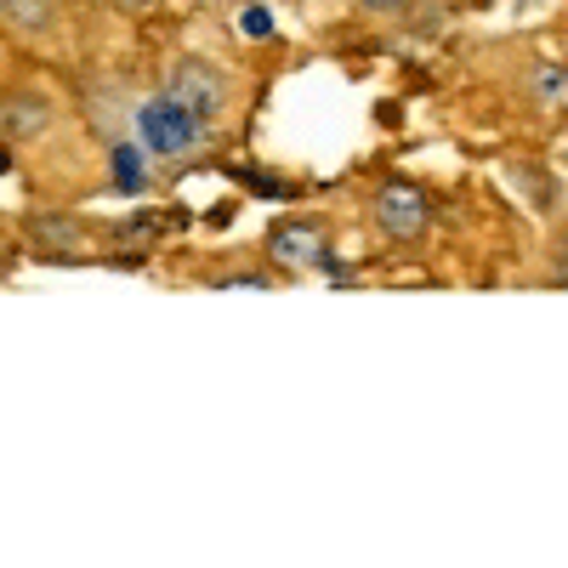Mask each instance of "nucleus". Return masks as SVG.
Segmentation results:
<instances>
[{
  "instance_id": "obj_5",
  "label": "nucleus",
  "mask_w": 568,
  "mask_h": 568,
  "mask_svg": "<svg viewBox=\"0 0 568 568\" xmlns=\"http://www.w3.org/2000/svg\"><path fill=\"white\" fill-rule=\"evenodd\" d=\"M63 125V98L45 80H29L18 74L7 91H0V131H7L12 149H34Z\"/></svg>"
},
{
  "instance_id": "obj_11",
  "label": "nucleus",
  "mask_w": 568,
  "mask_h": 568,
  "mask_svg": "<svg viewBox=\"0 0 568 568\" xmlns=\"http://www.w3.org/2000/svg\"><path fill=\"white\" fill-rule=\"evenodd\" d=\"M506 171H511L517 187H524L529 211H540V216H562V211H568V200H562V187H557L551 171H535L529 160H506Z\"/></svg>"
},
{
  "instance_id": "obj_15",
  "label": "nucleus",
  "mask_w": 568,
  "mask_h": 568,
  "mask_svg": "<svg viewBox=\"0 0 568 568\" xmlns=\"http://www.w3.org/2000/svg\"><path fill=\"white\" fill-rule=\"evenodd\" d=\"M200 7H211V12H227V7H240V0H200Z\"/></svg>"
},
{
  "instance_id": "obj_1",
  "label": "nucleus",
  "mask_w": 568,
  "mask_h": 568,
  "mask_svg": "<svg viewBox=\"0 0 568 568\" xmlns=\"http://www.w3.org/2000/svg\"><path fill=\"white\" fill-rule=\"evenodd\" d=\"M131 136L154 160L187 165V160H200L211 142H216V125L200 120L194 109H182L176 98H165V91L154 85V91H142V98H131Z\"/></svg>"
},
{
  "instance_id": "obj_4",
  "label": "nucleus",
  "mask_w": 568,
  "mask_h": 568,
  "mask_svg": "<svg viewBox=\"0 0 568 568\" xmlns=\"http://www.w3.org/2000/svg\"><path fill=\"white\" fill-rule=\"evenodd\" d=\"M369 222L387 245H420L433 227V194L409 176H387L369 187Z\"/></svg>"
},
{
  "instance_id": "obj_13",
  "label": "nucleus",
  "mask_w": 568,
  "mask_h": 568,
  "mask_svg": "<svg viewBox=\"0 0 568 568\" xmlns=\"http://www.w3.org/2000/svg\"><path fill=\"white\" fill-rule=\"evenodd\" d=\"M353 7L369 18H404V12H415V0H353Z\"/></svg>"
},
{
  "instance_id": "obj_2",
  "label": "nucleus",
  "mask_w": 568,
  "mask_h": 568,
  "mask_svg": "<svg viewBox=\"0 0 568 568\" xmlns=\"http://www.w3.org/2000/svg\"><path fill=\"white\" fill-rule=\"evenodd\" d=\"M18 251L40 256V262H58V267H80V262H103L98 251H85L91 245V227L85 216L63 211V205H29L18 211Z\"/></svg>"
},
{
  "instance_id": "obj_6",
  "label": "nucleus",
  "mask_w": 568,
  "mask_h": 568,
  "mask_svg": "<svg viewBox=\"0 0 568 568\" xmlns=\"http://www.w3.org/2000/svg\"><path fill=\"white\" fill-rule=\"evenodd\" d=\"M262 256H273L284 273H307V267H324L329 256V222L324 216H278L262 240Z\"/></svg>"
},
{
  "instance_id": "obj_10",
  "label": "nucleus",
  "mask_w": 568,
  "mask_h": 568,
  "mask_svg": "<svg viewBox=\"0 0 568 568\" xmlns=\"http://www.w3.org/2000/svg\"><path fill=\"white\" fill-rule=\"evenodd\" d=\"M160 227H165V222H160L154 205H136V211L103 222V240H109L114 251H142V256H149V251L160 245Z\"/></svg>"
},
{
  "instance_id": "obj_7",
  "label": "nucleus",
  "mask_w": 568,
  "mask_h": 568,
  "mask_svg": "<svg viewBox=\"0 0 568 568\" xmlns=\"http://www.w3.org/2000/svg\"><path fill=\"white\" fill-rule=\"evenodd\" d=\"M154 154L142 149L136 136H114L109 149H103V171H109V187L120 200H149L154 187H160V176H154Z\"/></svg>"
},
{
  "instance_id": "obj_9",
  "label": "nucleus",
  "mask_w": 568,
  "mask_h": 568,
  "mask_svg": "<svg viewBox=\"0 0 568 568\" xmlns=\"http://www.w3.org/2000/svg\"><path fill=\"white\" fill-rule=\"evenodd\" d=\"M200 284H211V291H273V284H291V273L273 256H262V262H216L200 273Z\"/></svg>"
},
{
  "instance_id": "obj_3",
  "label": "nucleus",
  "mask_w": 568,
  "mask_h": 568,
  "mask_svg": "<svg viewBox=\"0 0 568 568\" xmlns=\"http://www.w3.org/2000/svg\"><path fill=\"white\" fill-rule=\"evenodd\" d=\"M154 85L165 91V98H176L182 109H194L200 120H211V125H222L227 109H233V80H227V69L211 63V58H200V52H176V58L160 69Z\"/></svg>"
},
{
  "instance_id": "obj_16",
  "label": "nucleus",
  "mask_w": 568,
  "mask_h": 568,
  "mask_svg": "<svg viewBox=\"0 0 568 568\" xmlns=\"http://www.w3.org/2000/svg\"><path fill=\"white\" fill-rule=\"evenodd\" d=\"M562 63H568V34H562Z\"/></svg>"
},
{
  "instance_id": "obj_12",
  "label": "nucleus",
  "mask_w": 568,
  "mask_h": 568,
  "mask_svg": "<svg viewBox=\"0 0 568 568\" xmlns=\"http://www.w3.org/2000/svg\"><path fill=\"white\" fill-rule=\"evenodd\" d=\"M233 29H240L245 40H273V12L267 7H256V0H240V7H233Z\"/></svg>"
},
{
  "instance_id": "obj_8",
  "label": "nucleus",
  "mask_w": 568,
  "mask_h": 568,
  "mask_svg": "<svg viewBox=\"0 0 568 568\" xmlns=\"http://www.w3.org/2000/svg\"><path fill=\"white\" fill-rule=\"evenodd\" d=\"M0 23L18 45H58L63 40V0H0Z\"/></svg>"
},
{
  "instance_id": "obj_14",
  "label": "nucleus",
  "mask_w": 568,
  "mask_h": 568,
  "mask_svg": "<svg viewBox=\"0 0 568 568\" xmlns=\"http://www.w3.org/2000/svg\"><path fill=\"white\" fill-rule=\"evenodd\" d=\"M109 7H114L120 18H131V23H142V18H154V12H160V0H109Z\"/></svg>"
}]
</instances>
